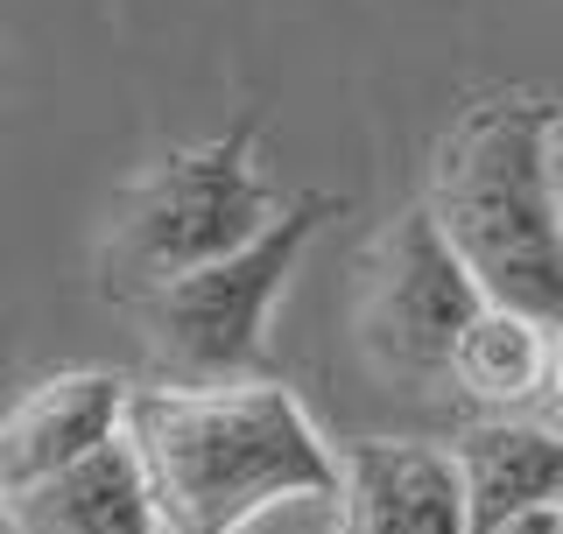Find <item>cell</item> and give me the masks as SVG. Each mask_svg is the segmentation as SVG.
<instances>
[{"label":"cell","instance_id":"obj_1","mask_svg":"<svg viewBox=\"0 0 563 534\" xmlns=\"http://www.w3.org/2000/svg\"><path fill=\"white\" fill-rule=\"evenodd\" d=\"M128 436L148 465L163 534H240L268 507L339 500V450L282 380L134 387Z\"/></svg>","mask_w":563,"mask_h":534},{"label":"cell","instance_id":"obj_2","mask_svg":"<svg viewBox=\"0 0 563 534\" xmlns=\"http://www.w3.org/2000/svg\"><path fill=\"white\" fill-rule=\"evenodd\" d=\"M422 211L472 267L486 302L563 324V198L556 113L542 99H479L430 155Z\"/></svg>","mask_w":563,"mask_h":534},{"label":"cell","instance_id":"obj_3","mask_svg":"<svg viewBox=\"0 0 563 534\" xmlns=\"http://www.w3.org/2000/svg\"><path fill=\"white\" fill-rule=\"evenodd\" d=\"M282 211L289 204L268 190L246 127L198 141V148H176L120 198L99 254V281L113 302H148L169 281L254 246Z\"/></svg>","mask_w":563,"mask_h":534},{"label":"cell","instance_id":"obj_4","mask_svg":"<svg viewBox=\"0 0 563 534\" xmlns=\"http://www.w3.org/2000/svg\"><path fill=\"white\" fill-rule=\"evenodd\" d=\"M324 211H331L324 190H303L233 260H211L198 275L155 289L148 302H134L155 380L163 387H254V380H268V310H275L282 281L296 275L310 233L324 225Z\"/></svg>","mask_w":563,"mask_h":534},{"label":"cell","instance_id":"obj_5","mask_svg":"<svg viewBox=\"0 0 563 534\" xmlns=\"http://www.w3.org/2000/svg\"><path fill=\"white\" fill-rule=\"evenodd\" d=\"M479 310H486V289L451 254V240L437 233V219L422 204L401 211L366 246L352 324H360L366 359L387 380H444L457 359V337L479 324Z\"/></svg>","mask_w":563,"mask_h":534},{"label":"cell","instance_id":"obj_6","mask_svg":"<svg viewBox=\"0 0 563 534\" xmlns=\"http://www.w3.org/2000/svg\"><path fill=\"white\" fill-rule=\"evenodd\" d=\"M339 534H472L457 450L422 436L339 443Z\"/></svg>","mask_w":563,"mask_h":534},{"label":"cell","instance_id":"obj_7","mask_svg":"<svg viewBox=\"0 0 563 534\" xmlns=\"http://www.w3.org/2000/svg\"><path fill=\"white\" fill-rule=\"evenodd\" d=\"M128 408H134V387L120 380V372L70 366V372L35 380L29 394L0 415V492L14 500V492L85 465L106 443H120L128 436Z\"/></svg>","mask_w":563,"mask_h":534},{"label":"cell","instance_id":"obj_8","mask_svg":"<svg viewBox=\"0 0 563 534\" xmlns=\"http://www.w3.org/2000/svg\"><path fill=\"white\" fill-rule=\"evenodd\" d=\"M8 521H14V534H163L155 486H148V465H141L134 436L106 443L85 465L14 492Z\"/></svg>","mask_w":563,"mask_h":534},{"label":"cell","instance_id":"obj_9","mask_svg":"<svg viewBox=\"0 0 563 534\" xmlns=\"http://www.w3.org/2000/svg\"><path fill=\"white\" fill-rule=\"evenodd\" d=\"M451 450H457V471H465V492H472V534H493L515 513L563 500V436L542 430V422L486 415Z\"/></svg>","mask_w":563,"mask_h":534},{"label":"cell","instance_id":"obj_10","mask_svg":"<svg viewBox=\"0 0 563 534\" xmlns=\"http://www.w3.org/2000/svg\"><path fill=\"white\" fill-rule=\"evenodd\" d=\"M550 352H556V324L542 316H521V310H500L486 302L479 324L457 337V359H451V380L465 387L479 408L507 415V408L550 394Z\"/></svg>","mask_w":563,"mask_h":534},{"label":"cell","instance_id":"obj_11","mask_svg":"<svg viewBox=\"0 0 563 534\" xmlns=\"http://www.w3.org/2000/svg\"><path fill=\"white\" fill-rule=\"evenodd\" d=\"M493 534H563V507H536V513H515V521H500Z\"/></svg>","mask_w":563,"mask_h":534},{"label":"cell","instance_id":"obj_12","mask_svg":"<svg viewBox=\"0 0 563 534\" xmlns=\"http://www.w3.org/2000/svg\"><path fill=\"white\" fill-rule=\"evenodd\" d=\"M550 401L563 408V324H556V352H550Z\"/></svg>","mask_w":563,"mask_h":534},{"label":"cell","instance_id":"obj_13","mask_svg":"<svg viewBox=\"0 0 563 534\" xmlns=\"http://www.w3.org/2000/svg\"><path fill=\"white\" fill-rule=\"evenodd\" d=\"M556 198H563V120H556Z\"/></svg>","mask_w":563,"mask_h":534},{"label":"cell","instance_id":"obj_14","mask_svg":"<svg viewBox=\"0 0 563 534\" xmlns=\"http://www.w3.org/2000/svg\"><path fill=\"white\" fill-rule=\"evenodd\" d=\"M0 534H14V521H8V492H0Z\"/></svg>","mask_w":563,"mask_h":534}]
</instances>
